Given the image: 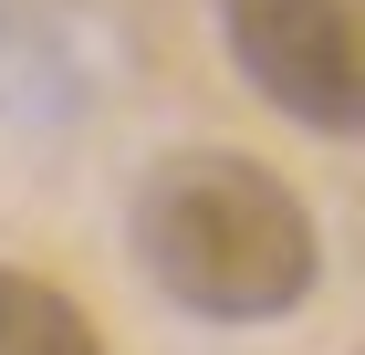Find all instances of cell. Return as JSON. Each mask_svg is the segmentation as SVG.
Here are the masks:
<instances>
[{"label":"cell","instance_id":"6da1fadb","mask_svg":"<svg viewBox=\"0 0 365 355\" xmlns=\"http://www.w3.org/2000/svg\"><path fill=\"white\" fill-rule=\"evenodd\" d=\"M136 261L178 314L209 324H272L313 293L324 241L313 209L240 146H178L136 189Z\"/></svg>","mask_w":365,"mask_h":355},{"label":"cell","instance_id":"7a4b0ae2","mask_svg":"<svg viewBox=\"0 0 365 355\" xmlns=\"http://www.w3.org/2000/svg\"><path fill=\"white\" fill-rule=\"evenodd\" d=\"M220 42L303 136H365V0H220Z\"/></svg>","mask_w":365,"mask_h":355},{"label":"cell","instance_id":"3957f363","mask_svg":"<svg viewBox=\"0 0 365 355\" xmlns=\"http://www.w3.org/2000/svg\"><path fill=\"white\" fill-rule=\"evenodd\" d=\"M0 355H105V324L42 272L0 261Z\"/></svg>","mask_w":365,"mask_h":355}]
</instances>
